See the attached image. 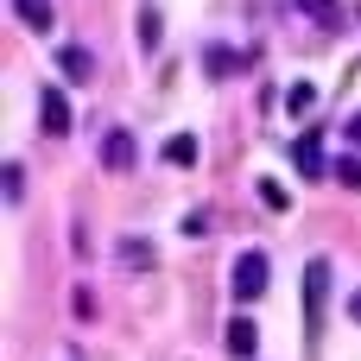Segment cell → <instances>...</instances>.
<instances>
[{
  "mask_svg": "<svg viewBox=\"0 0 361 361\" xmlns=\"http://www.w3.org/2000/svg\"><path fill=\"white\" fill-rule=\"evenodd\" d=\"M324 311H330V260H311L305 267V330L311 336L324 330Z\"/></svg>",
  "mask_w": 361,
  "mask_h": 361,
  "instance_id": "6da1fadb",
  "label": "cell"
},
{
  "mask_svg": "<svg viewBox=\"0 0 361 361\" xmlns=\"http://www.w3.org/2000/svg\"><path fill=\"white\" fill-rule=\"evenodd\" d=\"M228 292H235V305H254V298L267 292V254H260V247H247V254L235 260V279H228Z\"/></svg>",
  "mask_w": 361,
  "mask_h": 361,
  "instance_id": "7a4b0ae2",
  "label": "cell"
},
{
  "mask_svg": "<svg viewBox=\"0 0 361 361\" xmlns=\"http://www.w3.org/2000/svg\"><path fill=\"white\" fill-rule=\"evenodd\" d=\"M133 159H140V140H133L127 127H108V133H102V165H108V171H133Z\"/></svg>",
  "mask_w": 361,
  "mask_h": 361,
  "instance_id": "3957f363",
  "label": "cell"
},
{
  "mask_svg": "<svg viewBox=\"0 0 361 361\" xmlns=\"http://www.w3.org/2000/svg\"><path fill=\"white\" fill-rule=\"evenodd\" d=\"M38 121H44L51 140H63V133H70V102H63L57 89H44V95H38Z\"/></svg>",
  "mask_w": 361,
  "mask_h": 361,
  "instance_id": "277c9868",
  "label": "cell"
},
{
  "mask_svg": "<svg viewBox=\"0 0 361 361\" xmlns=\"http://www.w3.org/2000/svg\"><path fill=\"white\" fill-rule=\"evenodd\" d=\"M57 63H63V76H70V82H89V76H95V57H89L82 44H63V51H57Z\"/></svg>",
  "mask_w": 361,
  "mask_h": 361,
  "instance_id": "5b68a950",
  "label": "cell"
},
{
  "mask_svg": "<svg viewBox=\"0 0 361 361\" xmlns=\"http://www.w3.org/2000/svg\"><path fill=\"white\" fill-rule=\"evenodd\" d=\"M254 349H260V330H254V317H235V324H228V355H254Z\"/></svg>",
  "mask_w": 361,
  "mask_h": 361,
  "instance_id": "8992f818",
  "label": "cell"
},
{
  "mask_svg": "<svg viewBox=\"0 0 361 361\" xmlns=\"http://www.w3.org/2000/svg\"><path fill=\"white\" fill-rule=\"evenodd\" d=\"M165 165H178V171L197 165V133H171V140H165Z\"/></svg>",
  "mask_w": 361,
  "mask_h": 361,
  "instance_id": "52a82bcc",
  "label": "cell"
},
{
  "mask_svg": "<svg viewBox=\"0 0 361 361\" xmlns=\"http://www.w3.org/2000/svg\"><path fill=\"white\" fill-rule=\"evenodd\" d=\"M292 159H298V171H305V178H324V152H317V133H305V140L292 146Z\"/></svg>",
  "mask_w": 361,
  "mask_h": 361,
  "instance_id": "ba28073f",
  "label": "cell"
},
{
  "mask_svg": "<svg viewBox=\"0 0 361 361\" xmlns=\"http://www.w3.org/2000/svg\"><path fill=\"white\" fill-rule=\"evenodd\" d=\"M114 254H121V267H127V273H146V267H152V247H146V241H133V235H127Z\"/></svg>",
  "mask_w": 361,
  "mask_h": 361,
  "instance_id": "9c48e42d",
  "label": "cell"
},
{
  "mask_svg": "<svg viewBox=\"0 0 361 361\" xmlns=\"http://www.w3.org/2000/svg\"><path fill=\"white\" fill-rule=\"evenodd\" d=\"M292 6H298V13H305V19H317V25H324V32H330V25H336V19H343V6H336V0H292Z\"/></svg>",
  "mask_w": 361,
  "mask_h": 361,
  "instance_id": "30bf717a",
  "label": "cell"
},
{
  "mask_svg": "<svg viewBox=\"0 0 361 361\" xmlns=\"http://www.w3.org/2000/svg\"><path fill=\"white\" fill-rule=\"evenodd\" d=\"M13 13H19L32 32H51V0H13Z\"/></svg>",
  "mask_w": 361,
  "mask_h": 361,
  "instance_id": "8fae6325",
  "label": "cell"
},
{
  "mask_svg": "<svg viewBox=\"0 0 361 361\" xmlns=\"http://www.w3.org/2000/svg\"><path fill=\"white\" fill-rule=\"evenodd\" d=\"M203 70H216V76H228V70H241V57H235L228 44H209V51H203Z\"/></svg>",
  "mask_w": 361,
  "mask_h": 361,
  "instance_id": "7c38bea8",
  "label": "cell"
},
{
  "mask_svg": "<svg viewBox=\"0 0 361 361\" xmlns=\"http://www.w3.org/2000/svg\"><path fill=\"white\" fill-rule=\"evenodd\" d=\"M286 108H292V114H311V108H317V89H311V82H292V89H286Z\"/></svg>",
  "mask_w": 361,
  "mask_h": 361,
  "instance_id": "4fadbf2b",
  "label": "cell"
},
{
  "mask_svg": "<svg viewBox=\"0 0 361 361\" xmlns=\"http://www.w3.org/2000/svg\"><path fill=\"white\" fill-rule=\"evenodd\" d=\"M260 203H267V209H292V190H286L279 178H260Z\"/></svg>",
  "mask_w": 361,
  "mask_h": 361,
  "instance_id": "5bb4252c",
  "label": "cell"
},
{
  "mask_svg": "<svg viewBox=\"0 0 361 361\" xmlns=\"http://www.w3.org/2000/svg\"><path fill=\"white\" fill-rule=\"evenodd\" d=\"M159 38H165V25H159V13H146V19H140V44L159 51Z\"/></svg>",
  "mask_w": 361,
  "mask_h": 361,
  "instance_id": "9a60e30c",
  "label": "cell"
},
{
  "mask_svg": "<svg viewBox=\"0 0 361 361\" xmlns=\"http://www.w3.org/2000/svg\"><path fill=\"white\" fill-rule=\"evenodd\" d=\"M336 184H349V190H361V159H343V165H336Z\"/></svg>",
  "mask_w": 361,
  "mask_h": 361,
  "instance_id": "2e32d148",
  "label": "cell"
},
{
  "mask_svg": "<svg viewBox=\"0 0 361 361\" xmlns=\"http://www.w3.org/2000/svg\"><path fill=\"white\" fill-rule=\"evenodd\" d=\"M6 197H13V203L25 197V171H19V165H6Z\"/></svg>",
  "mask_w": 361,
  "mask_h": 361,
  "instance_id": "e0dca14e",
  "label": "cell"
},
{
  "mask_svg": "<svg viewBox=\"0 0 361 361\" xmlns=\"http://www.w3.org/2000/svg\"><path fill=\"white\" fill-rule=\"evenodd\" d=\"M343 133H349V140L361 146V114H349V121H343Z\"/></svg>",
  "mask_w": 361,
  "mask_h": 361,
  "instance_id": "ac0fdd59",
  "label": "cell"
},
{
  "mask_svg": "<svg viewBox=\"0 0 361 361\" xmlns=\"http://www.w3.org/2000/svg\"><path fill=\"white\" fill-rule=\"evenodd\" d=\"M349 311H355V324H361V292H355V305H349Z\"/></svg>",
  "mask_w": 361,
  "mask_h": 361,
  "instance_id": "d6986e66",
  "label": "cell"
}]
</instances>
